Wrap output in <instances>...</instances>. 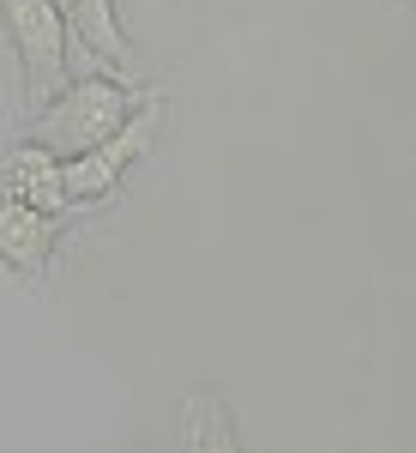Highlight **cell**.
<instances>
[{"mask_svg": "<svg viewBox=\"0 0 416 453\" xmlns=\"http://www.w3.org/2000/svg\"><path fill=\"white\" fill-rule=\"evenodd\" d=\"M145 104V91H139L133 79H121V73H79L67 79L49 104L31 115V127H25V140L42 145V151H55V157H79V151H91V145H103L133 109Z\"/></svg>", "mask_w": 416, "mask_h": 453, "instance_id": "cell-1", "label": "cell"}, {"mask_svg": "<svg viewBox=\"0 0 416 453\" xmlns=\"http://www.w3.org/2000/svg\"><path fill=\"white\" fill-rule=\"evenodd\" d=\"M0 25L12 36V55H19V79H25V109H42L61 85H67V12L55 0H0Z\"/></svg>", "mask_w": 416, "mask_h": 453, "instance_id": "cell-2", "label": "cell"}, {"mask_svg": "<svg viewBox=\"0 0 416 453\" xmlns=\"http://www.w3.org/2000/svg\"><path fill=\"white\" fill-rule=\"evenodd\" d=\"M61 12H67L72 49H85V61H91V67L133 79V42H127V31H121L115 0H67Z\"/></svg>", "mask_w": 416, "mask_h": 453, "instance_id": "cell-6", "label": "cell"}, {"mask_svg": "<svg viewBox=\"0 0 416 453\" xmlns=\"http://www.w3.org/2000/svg\"><path fill=\"white\" fill-rule=\"evenodd\" d=\"M55 6H67V0H55Z\"/></svg>", "mask_w": 416, "mask_h": 453, "instance_id": "cell-8", "label": "cell"}, {"mask_svg": "<svg viewBox=\"0 0 416 453\" xmlns=\"http://www.w3.org/2000/svg\"><path fill=\"white\" fill-rule=\"evenodd\" d=\"M55 242H61V218L0 194V273H12L25 290H36V284L49 279Z\"/></svg>", "mask_w": 416, "mask_h": 453, "instance_id": "cell-4", "label": "cell"}, {"mask_svg": "<svg viewBox=\"0 0 416 453\" xmlns=\"http://www.w3.org/2000/svg\"><path fill=\"white\" fill-rule=\"evenodd\" d=\"M0 194H12V200H25V206L49 211V218H72V194H67V170H61V157L55 151H42V145L19 140L6 157H0Z\"/></svg>", "mask_w": 416, "mask_h": 453, "instance_id": "cell-5", "label": "cell"}, {"mask_svg": "<svg viewBox=\"0 0 416 453\" xmlns=\"http://www.w3.org/2000/svg\"><path fill=\"white\" fill-rule=\"evenodd\" d=\"M163 85H151L145 91V104L109 134L103 145H91V151H79V157H61V170H67V194L72 206H103V200H115L121 194V175H127V164L133 157H145L151 145H157V127H163Z\"/></svg>", "mask_w": 416, "mask_h": 453, "instance_id": "cell-3", "label": "cell"}, {"mask_svg": "<svg viewBox=\"0 0 416 453\" xmlns=\"http://www.w3.org/2000/svg\"><path fill=\"white\" fill-rule=\"evenodd\" d=\"M175 423H181V453H242L236 411H230V399H223V393H211V387L181 393Z\"/></svg>", "mask_w": 416, "mask_h": 453, "instance_id": "cell-7", "label": "cell"}]
</instances>
